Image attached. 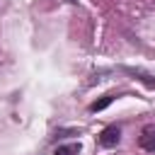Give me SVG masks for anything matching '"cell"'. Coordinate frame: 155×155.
Returning a JSON list of instances; mask_svg holds the SVG:
<instances>
[{
  "label": "cell",
  "mask_w": 155,
  "mask_h": 155,
  "mask_svg": "<svg viewBox=\"0 0 155 155\" xmlns=\"http://www.w3.org/2000/svg\"><path fill=\"white\" fill-rule=\"evenodd\" d=\"M119 140H121V128H119L116 124L107 126V128L99 133V145H102V148H114Z\"/></svg>",
  "instance_id": "6da1fadb"
},
{
  "label": "cell",
  "mask_w": 155,
  "mask_h": 155,
  "mask_svg": "<svg viewBox=\"0 0 155 155\" xmlns=\"http://www.w3.org/2000/svg\"><path fill=\"white\" fill-rule=\"evenodd\" d=\"M111 102H114V97H111V94H107V97H102L99 102H92V104H90V111H102V109H107Z\"/></svg>",
  "instance_id": "3957f363"
},
{
  "label": "cell",
  "mask_w": 155,
  "mask_h": 155,
  "mask_svg": "<svg viewBox=\"0 0 155 155\" xmlns=\"http://www.w3.org/2000/svg\"><path fill=\"white\" fill-rule=\"evenodd\" d=\"M80 153V145L78 143H70V145H61L53 155H78Z\"/></svg>",
  "instance_id": "277c9868"
},
{
  "label": "cell",
  "mask_w": 155,
  "mask_h": 155,
  "mask_svg": "<svg viewBox=\"0 0 155 155\" xmlns=\"http://www.w3.org/2000/svg\"><path fill=\"white\" fill-rule=\"evenodd\" d=\"M138 145L148 153H155V124H148L143 131H140V138H138Z\"/></svg>",
  "instance_id": "7a4b0ae2"
}]
</instances>
